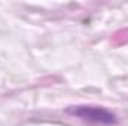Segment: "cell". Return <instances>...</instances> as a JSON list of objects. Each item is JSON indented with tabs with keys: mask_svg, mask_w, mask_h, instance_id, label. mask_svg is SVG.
Listing matches in <instances>:
<instances>
[{
	"mask_svg": "<svg viewBox=\"0 0 128 126\" xmlns=\"http://www.w3.org/2000/svg\"><path fill=\"white\" fill-rule=\"evenodd\" d=\"M68 114L78 116L86 122L91 123H101V125H113L116 123V116L104 108L100 107H91V105H79V107H72L67 110Z\"/></svg>",
	"mask_w": 128,
	"mask_h": 126,
	"instance_id": "1",
	"label": "cell"
}]
</instances>
